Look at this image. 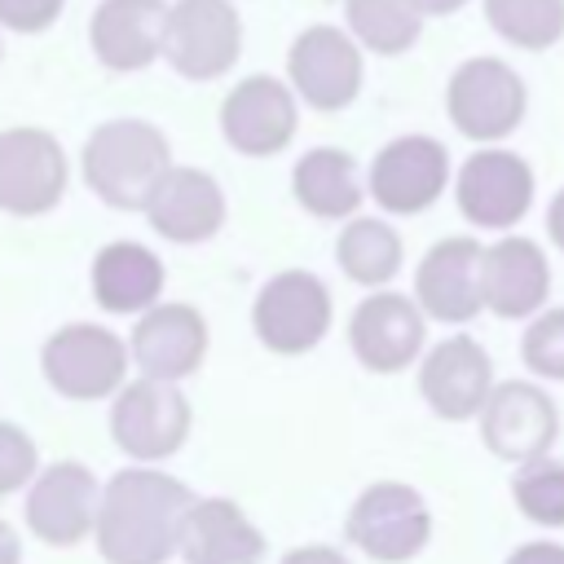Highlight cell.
<instances>
[{"mask_svg":"<svg viewBox=\"0 0 564 564\" xmlns=\"http://www.w3.org/2000/svg\"><path fill=\"white\" fill-rule=\"evenodd\" d=\"M194 494L154 467H128L106 480L97 511V551L106 564H163L181 551V524Z\"/></svg>","mask_w":564,"mask_h":564,"instance_id":"1","label":"cell"},{"mask_svg":"<svg viewBox=\"0 0 564 564\" xmlns=\"http://www.w3.org/2000/svg\"><path fill=\"white\" fill-rule=\"evenodd\" d=\"M167 167H172L167 137L141 119H110L84 145V176L93 194L123 212L145 207L159 181L167 176Z\"/></svg>","mask_w":564,"mask_h":564,"instance_id":"2","label":"cell"},{"mask_svg":"<svg viewBox=\"0 0 564 564\" xmlns=\"http://www.w3.org/2000/svg\"><path fill=\"white\" fill-rule=\"evenodd\" d=\"M348 542L375 564H405L432 542V511L405 480H375L357 494L344 520Z\"/></svg>","mask_w":564,"mask_h":564,"instance_id":"3","label":"cell"},{"mask_svg":"<svg viewBox=\"0 0 564 564\" xmlns=\"http://www.w3.org/2000/svg\"><path fill=\"white\" fill-rule=\"evenodd\" d=\"M476 423H480L485 449L507 467L538 463L560 441V405L542 388V379H502V383H494Z\"/></svg>","mask_w":564,"mask_h":564,"instance_id":"4","label":"cell"},{"mask_svg":"<svg viewBox=\"0 0 564 564\" xmlns=\"http://www.w3.org/2000/svg\"><path fill=\"white\" fill-rule=\"evenodd\" d=\"M445 110H449V123L463 137L502 141V137H511L520 128V119L529 110V93H524V79L507 62L471 57L449 75Z\"/></svg>","mask_w":564,"mask_h":564,"instance_id":"5","label":"cell"},{"mask_svg":"<svg viewBox=\"0 0 564 564\" xmlns=\"http://www.w3.org/2000/svg\"><path fill=\"white\" fill-rule=\"evenodd\" d=\"M251 326L264 348L282 357H300L317 348L330 330V291L308 269H282L273 273L251 308Z\"/></svg>","mask_w":564,"mask_h":564,"instance_id":"6","label":"cell"},{"mask_svg":"<svg viewBox=\"0 0 564 564\" xmlns=\"http://www.w3.org/2000/svg\"><path fill=\"white\" fill-rule=\"evenodd\" d=\"M533 194H538L533 167L516 150H498V145H485L471 159H463L454 176V198L463 220L494 234H507L511 225H520L533 207Z\"/></svg>","mask_w":564,"mask_h":564,"instance_id":"7","label":"cell"},{"mask_svg":"<svg viewBox=\"0 0 564 564\" xmlns=\"http://www.w3.org/2000/svg\"><path fill=\"white\" fill-rule=\"evenodd\" d=\"M427 313L414 295L375 286L348 317V348L370 375H401L423 357Z\"/></svg>","mask_w":564,"mask_h":564,"instance_id":"8","label":"cell"},{"mask_svg":"<svg viewBox=\"0 0 564 564\" xmlns=\"http://www.w3.org/2000/svg\"><path fill=\"white\" fill-rule=\"evenodd\" d=\"M128 348L115 330L93 326V322H75L48 335L40 366L44 379L70 397V401H101L106 392L123 388V370H128Z\"/></svg>","mask_w":564,"mask_h":564,"instance_id":"9","label":"cell"},{"mask_svg":"<svg viewBox=\"0 0 564 564\" xmlns=\"http://www.w3.org/2000/svg\"><path fill=\"white\" fill-rule=\"evenodd\" d=\"M110 436L128 458L154 463L185 445L189 436V401L172 379H137L119 388L110 405Z\"/></svg>","mask_w":564,"mask_h":564,"instance_id":"10","label":"cell"},{"mask_svg":"<svg viewBox=\"0 0 564 564\" xmlns=\"http://www.w3.org/2000/svg\"><path fill=\"white\" fill-rule=\"evenodd\" d=\"M494 383H498L494 357L471 335H449L419 357V392H423L427 410L445 423L476 419L485 410Z\"/></svg>","mask_w":564,"mask_h":564,"instance_id":"11","label":"cell"},{"mask_svg":"<svg viewBox=\"0 0 564 564\" xmlns=\"http://www.w3.org/2000/svg\"><path fill=\"white\" fill-rule=\"evenodd\" d=\"M449 185V150L436 137H397L370 163V198L392 216L427 212Z\"/></svg>","mask_w":564,"mask_h":564,"instance_id":"12","label":"cell"},{"mask_svg":"<svg viewBox=\"0 0 564 564\" xmlns=\"http://www.w3.org/2000/svg\"><path fill=\"white\" fill-rule=\"evenodd\" d=\"M242 26L229 0H176L167 13L163 57L185 79H216L238 62Z\"/></svg>","mask_w":564,"mask_h":564,"instance_id":"13","label":"cell"},{"mask_svg":"<svg viewBox=\"0 0 564 564\" xmlns=\"http://www.w3.org/2000/svg\"><path fill=\"white\" fill-rule=\"evenodd\" d=\"M480 260H485V247L467 234H454V238H441L436 247H427L419 269H414L419 308L445 326H463L476 313H485Z\"/></svg>","mask_w":564,"mask_h":564,"instance_id":"14","label":"cell"},{"mask_svg":"<svg viewBox=\"0 0 564 564\" xmlns=\"http://www.w3.org/2000/svg\"><path fill=\"white\" fill-rule=\"evenodd\" d=\"M480 291H485V313H494L502 322H529L551 300L546 251L524 234H502L498 242L485 247Z\"/></svg>","mask_w":564,"mask_h":564,"instance_id":"15","label":"cell"},{"mask_svg":"<svg viewBox=\"0 0 564 564\" xmlns=\"http://www.w3.org/2000/svg\"><path fill=\"white\" fill-rule=\"evenodd\" d=\"M97 511H101V485L79 463L44 467L26 489V507H22L31 533L48 546H75L84 533L97 529Z\"/></svg>","mask_w":564,"mask_h":564,"instance_id":"16","label":"cell"},{"mask_svg":"<svg viewBox=\"0 0 564 564\" xmlns=\"http://www.w3.org/2000/svg\"><path fill=\"white\" fill-rule=\"evenodd\" d=\"M66 189V154L44 128L0 132V207L13 216H40L57 207Z\"/></svg>","mask_w":564,"mask_h":564,"instance_id":"17","label":"cell"},{"mask_svg":"<svg viewBox=\"0 0 564 564\" xmlns=\"http://www.w3.org/2000/svg\"><path fill=\"white\" fill-rule=\"evenodd\" d=\"M291 84L317 110H344L361 88V53L335 26H308L291 44Z\"/></svg>","mask_w":564,"mask_h":564,"instance_id":"18","label":"cell"},{"mask_svg":"<svg viewBox=\"0 0 564 564\" xmlns=\"http://www.w3.org/2000/svg\"><path fill=\"white\" fill-rule=\"evenodd\" d=\"M132 361L150 379H185L203 366L207 322L194 304H154L132 326Z\"/></svg>","mask_w":564,"mask_h":564,"instance_id":"19","label":"cell"},{"mask_svg":"<svg viewBox=\"0 0 564 564\" xmlns=\"http://www.w3.org/2000/svg\"><path fill=\"white\" fill-rule=\"evenodd\" d=\"M220 128L225 141L242 154H278L295 137V97L273 75H251L225 97Z\"/></svg>","mask_w":564,"mask_h":564,"instance_id":"20","label":"cell"},{"mask_svg":"<svg viewBox=\"0 0 564 564\" xmlns=\"http://www.w3.org/2000/svg\"><path fill=\"white\" fill-rule=\"evenodd\" d=\"M145 216L167 242H207L225 220V194L198 167H167L145 203Z\"/></svg>","mask_w":564,"mask_h":564,"instance_id":"21","label":"cell"},{"mask_svg":"<svg viewBox=\"0 0 564 564\" xmlns=\"http://www.w3.org/2000/svg\"><path fill=\"white\" fill-rule=\"evenodd\" d=\"M163 0H101L93 13V53L110 70H141L163 53L167 40Z\"/></svg>","mask_w":564,"mask_h":564,"instance_id":"22","label":"cell"},{"mask_svg":"<svg viewBox=\"0 0 564 564\" xmlns=\"http://www.w3.org/2000/svg\"><path fill=\"white\" fill-rule=\"evenodd\" d=\"M185 564H260L264 533L229 498H194L181 524Z\"/></svg>","mask_w":564,"mask_h":564,"instance_id":"23","label":"cell"},{"mask_svg":"<svg viewBox=\"0 0 564 564\" xmlns=\"http://www.w3.org/2000/svg\"><path fill=\"white\" fill-rule=\"evenodd\" d=\"M163 291V264L141 242H110L93 260V300L106 313H145Z\"/></svg>","mask_w":564,"mask_h":564,"instance_id":"24","label":"cell"},{"mask_svg":"<svg viewBox=\"0 0 564 564\" xmlns=\"http://www.w3.org/2000/svg\"><path fill=\"white\" fill-rule=\"evenodd\" d=\"M295 198L304 212L322 216V220H344L361 207V181H357V163L352 154L335 150V145H317L295 163Z\"/></svg>","mask_w":564,"mask_h":564,"instance_id":"25","label":"cell"},{"mask_svg":"<svg viewBox=\"0 0 564 564\" xmlns=\"http://www.w3.org/2000/svg\"><path fill=\"white\" fill-rule=\"evenodd\" d=\"M335 260H339L344 278H352L357 286H370L375 291V286H388L401 273L405 247H401V234L388 220H379V216H352L339 229Z\"/></svg>","mask_w":564,"mask_h":564,"instance_id":"26","label":"cell"},{"mask_svg":"<svg viewBox=\"0 0 564 564\" xmlns=\"http://www.w3.org/2000/svg\"><path fill=\"white\" fill-rule=\"evenodd\" d=\"M348 26L370 53H405L423 31L414 0H348Z\"/></svg>","mask_w":564,"mask_h":564,"instance_id":"27","label":"cell"},{"mask_svg":"<svg viewBox=\"0 0 564 564\" xmlns=\"http://www.w3.org/2000/svg\"><path fill=\"white\" fill-rule=\"evenodd\" d=\"M485 18L516 48H551L564 35V0H485Z\"/></svg>","mask_w":564,"mask_h":564,"instance_id":"28","label":"cell"},{"mask_svg":"<svg viewBox=\"0 0 564 564\" xmlns=\"http://www.w3.org/2000/svg\"><path fill=\"white\" fill-rule=\"evenodd\" d=\"M511 502L516 511L538 529H564V463L551 454L538 463L516 467L511 476Z\"/></svg>","mask_w":564,"mask_h":564,"instance_id":"29","label":"cell"},{"mask_svg":"<svg viewBox=\"0 0 564 564\" xmlns=\"http://www.w3.org/2000/svg\"><path fill=\"white\" fill-rule=\"evenodd\" d=\"M520 361L542 383H564V304H546L524 322Z\"/></svg>","mask_w":564,"mask_h":564,"instance_id":"30","label":"cell"},{"mask_svg":"<svg viewBox=\"0 0 564 564\" xmlns=\"http://www.w3.org/2000/svg\"><path fill=\"white\" fill-rule=\"evenodd\" d=\"M35 458H40L35 454V441L18 423L0 419V498L13 494V489H22L35 476Z\"/></svg>","mask_w":564,"mask_h":564,"instance_id":"31","label":"cell"},{"mask_svg":"<svg viewBox=\"0 0 564 564\" xmlns=\"http://www.w3.org/2000/svg\"><path fill=\"white\" fill-rule=\"evenodd\" d=\"M62 13V0H0V22L13 31H44Z\"/></svg>","mask_w":564,"mask_h":564,"instance_id":"32","label":"cell"},{"mask_svg":"<svg viewBox=\"0 0 564 564\" xmlns=\"http://www.w3.org/2000/svg\"><path fill=\"white\" fill-rule=\"evenodd\" d=\"M502 564H564V542H551V538L520 542Z\"/></svg>","mask_w":564,"mask_h":564,"instance_id":"33","label":"cell"},{"mask_svg":"<svg viewBox=\"0 0 564 564\" xmlns=\"http://www.w3.org/2000/svg\"><path fill=\"white\" fill-rule=\"evenodd\" d=\"M282 564H348V555L317 542V546H295V551H286Z\"/></svg>","mask_w":564,"mask_h":564,"instance_id":"34","label":"cell"},{"mask_svg":"<svg viewBox=\"0 0 564 564\" xmlns=\"http://www.w3.org/2000/svg\"><path fill=\"white\" fill-rule=\"evenodd\" d=\"M546 238L551 247L564 251V189H555V198L546 203Z\"/></svg>","mask_w":564,"mask_h":564,"instance_id":"35","label":"cell"},{"mask_svg":"<svg viewBox=\"0 0 564 564\" xmlns=\"http://www.w3.org/2000/svg\"><path fill=\"white\" fill-rule=\"evenodd\" d=\"M0 564H22V542L4 520H0Z\"/></svg>","mask_w":564,"mask_h":564,"instance_id":"36","label":"cell"},{"mask_svg":"<svg viewBox=\"0 0 564 564\" xmlns=\"http://www.w3.org/2000/svg\"><path fill=\"white\" fill-rule=\"evenodd\" d=\"M423 13H454V9H463L467 0H414Z\"/></svg>","mask_w":564,"mask_h":564,"instance_id":"37","label":"cell"}]
</instances>
